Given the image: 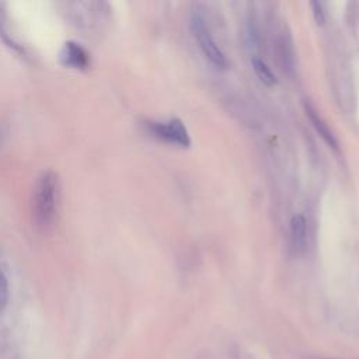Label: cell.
<instances>
[{
    "label": "cell",
    "mask_w": 359,
    "mask_h": 359,
    "mask_svg": "<svg viewBox=\"0 0 359 359\" xmlns=\"http://www.w3.org/2000/svg\"><path fill=\"white\" fill-rule=\"evenodd\" d=\"M306 359H335V358H324V356H309Z\"/></svg>",
    "instance_id": "cell-12"
},
{
    "label": "cell",
    "mask_w": 359,
    "mask_h": 359,
    "mask_svg": "<svg viewBox=\"0 0 359 359\" xmlns=\"http://www.w3.org/2000/svg\"><path fill=\"white\" fill-rule=\"evenodd\" d=\"M274 51L280 68L285 73H292L295 69V49L293 41L288 33L282 31L277 36L274 43Z\"/></svg>",
    "instance_id": "cell-5"
},
{
    "label": "cell",
    "mask_w": 359,
    "mask_h": 359,
    "mask_svg": "<svg viewBox=\"0 0 359 359\" xmlns=\"http://www.w3.org/2000/svg\"><path fill=\"white\" fill-rule=\"evenodd\" d=\"M191 30L194 33V37L198 40L199 48L202 49L204 55L216 66L220 69H226L227 68V59L224 56V54L222 52V49L216 45V43L213 41L211 31L206 26L205 19L201 16V13L194 12L191 15Z\"/></svg>",
    "instance_id": "cell-3"
},
{
    "label": "cell",
    "mask_w": 359,
    "mask_h": 359,
    "mask_svg": "<svg viewBox=\"0 0 359 359\" xmlns=\"http://www.w3.org/2000/svg\"><path fill=\"white\" fill-rule=\"evenodd\" d=\"M291 238L296 253H302L307 243V220L303 215H295L291 220Z\"/></svg>",
    "instance_id": "cell-8"
},
{
    "label": "cell",
    "mask_w": 359,
    "mask_h": 359,
    "mask_svg": "<svg viewBox=\"0 0 359 359\" xmlns=\"http://www.w3.org/2000/svg\"><path fill=\"white\" fill-rule=\"evenodd\" d=\"M310 6H312V10H313V16H314L316 23L319 26H324L326 16H324V10H323V5L320 2H312Z\"/></svg>",
    "instance_id": "cell-11"
},
{
    "label": "cell",
    "mask_w": 359,
    "mask_h": 359,
    "mask_svg": "<svg viewBox=\"0 0 359 359\" xmlns=\"http://www.w3.org/2000/svg\"><path fill=\"white\" fill-rule=\"evenodd\" d=\"M252 66H253V70L256 73V76L260 79V82L268 87L277 84V79L274 76V73L271 72V69L267 66L266 62H263L261 59L259 58H253L252 61Z\"/></svg>",
    "instance_id": "cell-9"
},
{
    "label": "cell",
    "mask_w": 359,
    "mask_h": 359,
    "mask_svg": "<svg viewBox=\"0 0 359 359\" xmlns=\"http://www.w3.org/2000/svg\"><path fill=\"white\" fill-rule=\"evenodd\" d=\"M10 298V288H9V278L3 267L2 254H0V313H3L9 305Z\"/></svg>",
    "instance_id": "cell-10"
},
{
    "label": "cell",
    "mask_w": 359,
    "mask_h": 359,
    "mask_svg": "<svg viewBox=\"0 0 359 359\" xmlns=\"http://www.w3.org/2000/svg\"><path fill=\"white\" fill-rule=\"evenodd\" d=\"M61 61L70 68L75 69H84L90 63L89 54L84 48L73 41H68L61 49Z\"/></svg>",
    "instance_id": "cell-6"
},
{
    "label": "cell",
    "mask_w": 359,
    "mask_h": 359,
    "mask_svg": "<svg viewBox=\"0 0 359 359\" xmlns=\"http://www.w3.org/2000/svg\"><path fill=\"white\" fill-rule=\"evenodd\" d=\"M305 109H306V115L309 118V121L312 123V125L316 130V132L323 138V141L330 148H333L334 151H338V142H337L334 134L331 132L328 125L324 123V119L317 114L314 107L310 102H305Z\"/></svg>",
    "instance_id": "cell-7"
},
{
    "label": "cell",
    "mask_w": 359,
    "mask_h": 359,
    "mask_svg": "<svg viewBox=\"0 0 359 359\" xmlns=\"http://www.w3.org/2000/svg\"><path fill=\"white\" fill-rule=\"evenodd\" d=\"M149 131L159 139L183 149L191 146V138L181 119L171 118L169 123H149Z\"/></svg>",
    "instance_id": "cell-4"
},
{
    "label": "cell",
    "mask_w": 359,
    "mask_h": 359,
    "mask_svg": "<svg viewBox=\"0 0 359 359\" xmlns=\"http://www.w3.org/2000/svg\"><path fill=\"white\" fill-rule=\"evenodd\" d=\"M59 205V178L52 170L43 171L34 184L31 192V222L33 226L41 231L47 233L52 229Z\"/></svg>",
    "instance_id": "cell-1"
},
{
    "label": "cell",
    "mask_w": 359,
    "mask_h": 359,
    "mask_svg": "<svg viewBox=\"0 0 359 359\" xmlns=\"http://www.w3.org/2000/svg\"><path fill=\"white\" fill-rule=\"evenodd\" d=\"M65 13L72 24H75L79 30L90 34L96 33L104 19L102 5L96 2L66 3Z\"/></svg>",
    "instance_id": "cell-2"
}]
</instances>
